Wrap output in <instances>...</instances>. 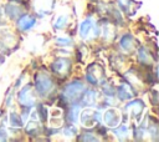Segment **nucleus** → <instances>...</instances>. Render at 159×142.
Segmentation results:
<instances>
[{
	"mask_svg": "<svg viewBox=\"0 0 159 142\" xmlns=\"http://www.w3.org/2000/svg\"><path fill=\"white\" fill-rule=\"evenodd\" d=\"M99 121V113L96 110H84L81 113V123L84 127H93Z\"/></svg>",
	"mask_w": 159,
	"mask_h": 142,
	"instance_id": "obj_1",
	"label": "nucleus"
},
{
	"mask_svg": "<svg viewBox=\"0 0 159 142\" xmlns=\"http://www.w3.org/2000/svg\"><path fill=\"white\" fill-rule=\"evenodd\" d=\"M84 91V86L81 83V82H72L70 83L65 91H63V96L67 98V100H75L77 97H80L82 95V92Z\"/></svg>",
	"mask_w": 159,
	"mask_h": 142,
	"instance_id": "obj_2",
	"label": "nucleus"
},
{
	"mask_svg": "<svg viewBox=\"0 0 159 142\" xmlns=\"http://www.w3.org/2000/svg\"><path fill=\"white\" fill-rule=\"evenodd\" d=\"M19 101L21 105L24 106H27V107H31L35 105V96L32 95V91H31V87L30 85H26L21 88V91L19 92Z\"/></svg>",
	"mask_w": 159,
	"mask_h": 142,
	"instance_id": "obj_3",
	"label": "nucleus"
},
{
	"mask_svg": "<svg viewBox=\"0 0 159 142\" xmlns=\"http://www.w3.org/2000/svg\"><path fill=\"white\" fill-rule=\"evenodd\" d=\"M103 121H104V123L108 127H112V128L117 127L119 125V122H120V113H119V111H117L116 108H109L104 113Z\"/></svg>",
	"mask_w": 159,
	"mask_h": 142,
	"instance_id": "obj_4",
	"label": "nucleus"
},
{
	"mask_svg": "<svg viewBox=\"0 0 159 142\" xmlns=\"http://www.w3.org/2000/svg\"><path fill=\"white\" fill-rule=\"evenodd\" d=\"M52 88V81L45 76V75H39L36 78V90L40 95H46L50 92Z\"/></svg>",
	"mask_w": 159,
	"mask_h": 142,
	"instance_id": "obj_5",
	"label": "nucleus"
},
{
	"mask_svg": "<svg viewBox=\"0 0 159 142\" xmlns=\"http://www.w3.org/2000/svg\"><path fill=\"white\" fill-rule=\"evenodd\" d=\"M92 32L94 35H97V32H98L97 26H94V24H93L92 20H89V19L88 20H84L81 24V26H80V34H81V36L82 37H89V35Z\"/></svg>",
	"mask_w": 159,
	"mask_h": 142,
	"instance_id": "obj_6",
	"label": "nucleus"
},
{
	"mask_svg": "<svg viewBox=\"0 0 159 142\" xmlns=\"http://www.w3.org/2000/svg\"><path fill=\"white\" fill-rule=\"evenodd\" d=\"M143 108H144L143 102H142V101H138V100L130 101V102L125 106L127 112H128V113H130V115H132V116H134V117H138V116L142 113Z\"/></svg>",
	"mask_w": 159,
	"mask_h": 142,
	"instance_id": "obj_7",
	"label": "nucleus"
},
{
	"mask_svg": "<svg viewBox=\"0 0 159 142\" xmlns=\"http://www.w3.org/2000/svg\"><path fill=\"white\" fill-rule=\"evenodd\" d=\"M34 25H35V19H34L32 16H29V15H24V16H21V17L19 19V21H17V26H19V29L22 30V31L31 29Z\"/></svg>",
	"mask_w": 159,
	"mask_h": 142,
	"instance_id": "obj_8",
	"label": "nucleus"
},
{
	"mask_svg": "<svg viewBox=\"0 0 159 142\" xmlns=\"http://www.w3.org/2000/svg\"><path fill=\"white\" fill-rule=\"evenodd\" d=\"M87 78H88L89 82L97 83L99 81V78H101V70H99V67H97L96 65H92L88 69V71H87Z\"/></svg>",
	"mask_w": 159,
	"mask_h": 142,
	"instance_id": "obj_9",
	"label": "nucleus"
},
{
	"mask_svg": "<svg viewBox=\"0 0 159 142\" xmlns=\"http://www.w3.org/2000/svg\"><path fill=\"white\" fill-rule=\"evenodd\" d=\"M68 66H70V61L66 60V59H58V60H57L56 62H53V65H52L53 70H55L56 72H58V73L66 72V71L68 70Z\"/></svg>",
	"mask_w": 159,
	"mask_h": 142,
	"instance_id": "obj_10",
	"label": "nucleus"
},
{
	"mask_svg": "<svg viewBox=\"0 0 159 142\" xmlns=\"http://www.w3.org/2000/svg\"><path fill=\"white\" fill-rule=\"evenodd\" d=\"M118 95L120 96V98L123 100H127V98H130L133 96V92L130 91V87L127 86V85H120L118 87Z\"/></svg>",
	"mask_w": 159,
	"mask_h": 142,
	"instance_id": "obj_11",
	"label": "nucleus"
},
{
	"mask_svg": "<svg viewBox=\"0 0 159 142\" xmlns=\"http://www.w3.org/2000/svg\"><path fill=\"white\" fill-rule=\"evenodd\" d=\"M120 45H122V47H123L125 51L132 50V47H133V37H132L130 35L123 36L122 40H120Z\"/></svg>",
	"mask_w": 159,
	"mask_h": 142,
	"instance_id": "obj_12",
	"label": "nucleus"
},
{
	"mask_svg": "<svg viewBox=\"0 0 159 142\" xmlns=\"http://www.w3.org/2000/svg\"><path fill=\"white\" fill-rule=\"evenodd\" d=\"M97 93L94 92V91H88L87 93H86V96H83V105H87V106H91V105H93L94 103V101L97 100V96H96Z\"/></svg>",
	"mask_w": 159,
	"mask_h": 142,
	"instance_id": "obj_13",
	"label": "nucleus"
},
{
	"mask_svg": "<svg viewBox=\"0 0 159 142\" xmlns=\"http://www.w3.org/2000/svg\"><path fill=\"white\" fill-rule=\"evenodd\" d=\"M51 0H36V7L37 10L40 11H43V10H48L51 6Z\"/></svg>",
	"mask_w": 159,
	"mask_h": 142,
	"instance_id": "obj_14",
	"label": "nucleus"
},
{
	"mask_svg": "<svg viewBox=\"0 0 159 142\" xmlns=\"http://www.w3.org/2000/svg\"><path fill=\"white\" fill-rule=\"evenodd\" d=\"M77 116H80V108H78L77 106H75V107H72V108L70 110V112H68V118H70L71 121L76 122L77 118H78Z\"/></svg>",
	"mask_w": 159,
	"mask_h": 142,
	"instance_id": "obj_15",
	"label": "nucleus"
},
{
	"mask_svg": "<svg viewBox=\"0 0 159 142\" xmlns=\"http://www.w3.org/2000/svg\"><path fill=\"white\" fill-rule=\"evenodd\" d=\"M10 125H11L12 127H20V126L22 125L21 118H20L17 115L11 113V115H10Z\"/></svg>",
	"mask_w": 159,
	"mask_h": 142,
	"instance_id": "obj_16",
	"label": "nucleus"
},
{
	"mask_svg": "<svg viewBox=\"0 0 159 142\" xmlns=\"http://www.w3.org/2000/svg\"><path fill=\"white\" fill-rule=\"evenodd\" d=\"M116 135L118 136V138L123 140V138H125L128 136V128L125 126H119V128L116 130Z\"/></svg>",
	"mask_w": 159,
	"mask_h": 142,
	"instance_id": "obj_17",
	"label": "nucleus"
},
{
	"mask_svg": "<svg viewBox=\"0 0 159 142\" xmlns=\"http://www.w3.org/2000/svg\"><path fill=\"white\" fill-rule=\"evenodd\" d=\"M66 22H67V17H66V16H60V17L57 19V21L55 22V27H57V29L63 27Z\"/></svg>",
	"mask_w": 159,
	"mask_h": 142,
	"instance_id": "obj_18",
	"label": "nucleus"
},
{
	"mask_svg": "<svg viewBox=\"0 0 159 142\" xmlns=\"http://www.w3.org/2000/svg\"><path fill=\"white\" fill-rule=\"evenodd\" d=\"M16 11H19L20 12V9L19 7H15V5H9V7H7V14L10 15V16H15V12Z\"/></svg>",
	"mask_w": 159,
	"mask_h": 142,
	"instance_id": "obj_19",
	"label": "nucleus"
},
{
	"mask_svg": "<svg viewBox=\"0 0 159 142\" xmlns=\"http://www.w3.org/2000/svg\"><path fill=\"white\" fill-rule=\"evenodd\" d=\"M75 133H76V128L72 127V126H70V127H67V128L65 130V135H66L67 137H72Z\"/></svg>",
	"mask_w": 159,
	"mask_h": 142,
	"instance_id": "obj_20",
	"label": "nucleus"
},
{
	"mask_svg": "<svg viewBox=\"0 0 159 142\" xmlns=\"http://www.w3.org/2000/svg\"><path fill=\"white\" fill-rule=\"evenodd\" d=\"M118 4L120 5L122 9L128 10V6H129V4H130V0H118Z\"/></svg>",
	"mask_w": 159,
	"mask_h": 142,
	"instance_id": "obj_21",
	"label": "nucleus"
},
{
	"mask_svg": "<svg viewBox=\"0 0 159 142\" xmlns=\"http://www.w3.org/2000/svg\"><path fill=\"white\" fill-rule=\"evenodd\" d=\"M57 42H58L60 45L66 46V45H68V44L71 42V40H70V39H65V37H58V39H57Z\"/></svg>",
	"mask_w": 159,
	"mask_h": 142,
	"instance_id": "obj_22",
	"label": "nucleus"
},
{
	"mask_svg": "<svg viewBox=\"0 0 159 142\" xmlns=\"http://www.w3.org/2000/svg\"><path fill=\"white\" fill-rule=\"evenodd\" d=\"M6 140V132L4 130H0V141H5Z\"/></svg>",
	"mask_w": 159,
	"mask_h": 142,
	"instance_id": "obj_23",
	"label": "nucleus"
},
{
	"mask_svg": "<svg viewBox=\"0 0 159 142\" xmlns=\"http://www.w3.org/2000/svg\"><path fill=\"white\" fill-rule=\"evenodd\" d=\"M0 12H1V10H0Z\"/></svg>",
	"mask_w": 159,
	"mask_h": 142,
	"instance_id": "obj_24",
	"label": "nucleus"
}]
</instances>
